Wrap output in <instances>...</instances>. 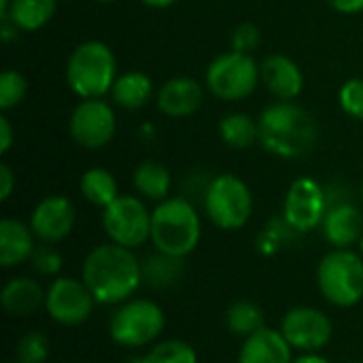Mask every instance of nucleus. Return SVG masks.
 Returning <instances> with one entry per match:
<instances>
[{
	"instance_id": "nucleus-1",
	"label": "nucleus",
	"mask_w": 363,
	"mask_h": 363,
	"mask_svg": "<svg viewBox=\"0 0 363 363\" xmlns=\"http://www.w3.org/2000/svg\"><path fill=\"white\" fill-rule=\"evenodd\" d=\"M81 279L98 304L119 306L143 285V268L132 249L115 242L94 247L81 266Z\"/></svg>"
},
{
	"instance_id": "nucleus-2",
	"label": "nucleus",
	"mask_w": 363,
	"mask_h": 363,
	"mask_svg": "<svg viewBox=\"0 0 363 363\" xmlns=\"http://www.w3.org/2000/svg\"><path fill=\"white\" fill-rule=\"evenodd\" d=\"M257 125L259 143L277 157H304L317 143V123L313 115L291 100H281L264 108Z\"/></svg>"
},
{
	"instance_id": "nucleus-3",
	"label": "nucleus",
	"mask_w": 363,
	"mask_h": 363,
	"mask_svg": "<svg viewBox=\"0 0 363 363\" xmlns=\"http://www.w3.org/2000/svg\"><path fill=\"white\" fill-rule=\"evenodd\" d=\"M202 236V221L196 206L185 198H166L151 213V242L155 251L187 257Z\"/></svg>"
},
{
	"instance_id": "nucleus-4",
	"label": "nucleus",
	"mask_w": 363,
	"mask_h": 363,
	"mask_svg": "<svg viewBox=\"0 0 363 363\" xmlns=\"http://www.w3.org/2000/svg\"><path fill=\"white\" fill-rule=\"evenodd\" d=\"M68 87L81 98H102L117 81V60L102 40H85L74 47L66 62Z\"/></svg>"
},
{
	"instance_id": "nucleus-5",
	"label": "nucleus",
	"mask_w": 363,
	"mask_h": 363,
	"mask_svg": "<svg viewBox=\"0 0 363 363\" xmlns=\"http://www.w3.org/2000/svg\"><path fill=\"white\" fill-rule=\"evenodd\" d=\"M321 296L338 308H351L363 300V255L351 249H334L317 266Z\"/></svg>"
},
{
	"instance_id": "nucleus-6",
	"label": "nucleus",
	"mask_w": 363,
	"mask_h": 363,
	"mask_svg": "<svg viewBox=\"0 0 363 363\" xmlns=\"http://www.w3.org/2000/svg\"><path fill=\"white\" fill-rule=\"evenodd\" d=\"M166 328V315L160 304L147 298H130L119 304L108 321L111 340L121 349L151 347Z\"/></svg>"
},
{
	"instance_id": "nucleus-7",
	"label": "nucleus",
	"mask_w": 363,
	"mask_h": 363,
	"mask_svg": "<svg viewBox=\"0 0 363 363\" xmlns=\"http://www.w3.org/2000/svg\"><path fill=\"white\" fill-rule=\"evenodd\" d=\"M204 211L219 230H240L253 213V194L236 174L215 177L204 191Z\"/></svg>"
},
{
	"instance_id": "nucleus-8",
	"label": "nucleus",
	"mask_w": 363,
	"mask_h": 363,
	"mask_svg": "<svg viewBox=\"0 0 363 363\" xmlns=\"http://www.w3.org/2000/svg\"><path fill=\"white\" fill-rule=\"evenodd\" d=\"M259 81V66L251 53L228 51L217 55L206 68L208 91L225 102H238L249 98Z\"/></svg>"
},
{
	"instance_id": "nucleus-9",
	"label": "nucleus",
	"mask_w": 363,
	"mask_h": 363,
	"mask_svg": "<svg viewBox=\"0 0 363 363\" xmlns=\"http://www.w3.org/2000/svg\"><path fill=\"white\" fill-rule=\"evenodd\" d=\"M151 213L140 198L119 196L102 208V228L111 242L134 251L151 240Z\"/></svg>"
},
{
	"instance_id": "nucleus-10",
	"label": "nucleus",
	"mask_w": 363,
	"mask_h": 363,
	"mask_svg": "<svg viewBox=\"0 0 363 363\" xmlns=\"http://www.w3.org/2000/svg\"><path fill=\"white\" fill-rule=\"evenodd\" d=\"M96 304L98 302L83 279L55 277L45 289V311L64 328L83 325L94 315Z\"/></svg>"
},
{
	"instance_id": "nucleus-11",
	"label": "nucleus",
	"mask_w": 363,
	"mask_h": 363,
	"mask_svg": "<svg viewBox=\"0 0 363 363\" xmlns=\"http://www.w3.org/2000/svg\"><path fill=\"white\" fill-rule=\"evenodd\" d=\"M328 208L330 200L321 183L311 177H300L289 185L285 194L283 219L289 228H294V232L304 234L317 230L323 223Z\"/></svg>"
},
{
	"instance_id": "nucleus-12",
	"label": "nucleus",
	"mask_w": 363,
	"mask_h": 363,
	"mask_svg": "<svg viewBox=\"0 0 363 363\" xmlns=\"http://www.w3.org/2000/svg\"><path fill=\"white\" fill-rule=\"evenodd\" d=\"M68 130L72 140L83 149H102L117 132V117L113 106L102 98L81 100L68 119Z\"/></svg>"
},
{
	"instance_id": "nucleus-13",
	"label": "nucleus",
	"mask_w": 363,
	"mask_h": 363,
	"mask_svg": "<svg viewBox=\"0 0 363 363\" xmlns=\"http://www.w3.org/2000/svg\"><path fill=\"white\" fill-rule=\"evenodd\" d=\"M281 332L294 351L319 353L330 345L334 325L330 317L313 306H296L285 313L281 321Z\"/></svg>"
},
{
	"instance_id": "nucleus-14",
	"label": "nucleus",
	"mask_w": 363,
	"mask_h": 363,
	"mask_svg": "<svg viewBox=\"0 0 363 363\" xmlns=\"http://www.w3.org/2000/svg\"><path fill=\"white\" fill-rule=\"evenodd\" d=\"M77 221L74 204L66 196H47L30 213V228L40 242L55 245L70 236Z\"/></svg>"
},
{
	"instance_id": "nucleus-15",
	"label": "nucleus",
	"mask_w": 363,
	"mask_h": 363,
	"mask_svg": "<svg viewBox=\"0 0 363 363\" xmlns=\"http://www.w3.org/2000/svg\"><path fill=\"white\" fill-rule=\"evenodd\" d=\"M321 230L334 249H351L362 242L363 213L349 200L330 204Z\"/></svg>"
},
{
	"instance_id": "nucleus-16",
	"label": "nucleus",
	"mask_w": 363,
	"mask_h": 363,
	"mask_svg": "<svg viewBox=\"0 0 363 363\" xmlns=\"http://www.w3.org/2000/svg\"><path fill=\"white\" fill-rule=\"evenodd\" d=\"M259 79L279 100H296L304 89V74L300 66L283 53H272L259 64Z\"/></svg>"
},
{
	"instance_id": "nucleus-17",
	"label": "nucleus",
	"mask_w": 363,
	"mask_h": 363,
	"mask_svg": "<svg viewBox=\"0 0 363 363\" xmlns=\"http://www.w3.org/2000/svg\"><path fill=\"white\" fill-rule=\"evenodd\" d=\"M204 102L202 85L191 77L168 79L157 91V106L166 117L181 119L194 115Z\"/></svg>"
},
{
	"instance_id": "nucleus-18",
	"label": "nucleus",
	"mask_w": 363,
	"mask_h": 363,
	"mask_svg": "<svg viewBox=\"0 0 363 363\" xmlns=\"http://www.w3.org/2000/svg\"><path fill=\"white\" fill-rule=\"evenodd\" d=\"M294 349L285 340L281 330L262 328L259 332L245 338L236 363H291Z\"/></svg>"
},
{
	"instance_id": "nucleus-19",
	"label": "nucleus",
	"mask_w": 363,
	"mask_h": 363,
	"mask_svg": "<svg viewBox=\"0 0 363 363\" xmlns=\"http://www.w3.org/2000/svg\"><path fill=\"white\" fill-rule=\"evenodd\" d=\"M0 306L9 317H30L45 308V289L30 277L9 279L0 291Z\"/></svg>"
},
{
	"instance_id": "nucleus-20",
	"label": "nucleus",
	"mask_w": 363,
	"mask_h": 363,
	"mask_svg": "<svg viewBox=\"0 0 363 363\" xmlns=\"http://www.w3.org/2000/svg\"><path fill=\"white\" fill-rule=\"evenodd\" d=\"M34 232L30 223L4 217L0 221V266L15 268L30 259L34 251Z\"/></svg>"
},
{
	"instance_id": "nucleus-21",
	"label": "nucleus",
	"mask_w": 363,
	"mask_h": 363,
	"mask_svg": "<svg viewBox=\"0 0 363 363\" xmlns=\"http://www.w3.org/2000/svg\"><path fill=\"white\" fill-rule=\"evenodd\" d=\"M143 268V283L149 289H170L185 277V257L168 255L162 251H155L145 262H140Z\"/></svg>"
},
{
	"instance_id": "nucleus-22",
	"label": "nucleus",
	"mask_w": 363,
	"mask_h": 363,
	"mask_svg": "<svg viewBox=\"0 0 363 363\" xmlns=\"http://www.w3.org/2000/svg\"><path fill=\"white\" fill-rule=\"evenodd\" d=\"M113 102L125 111H138L147 106L153 98V81L149 74L130 70L117 77L113 89H111Z\"/></svg>"
},
{
	"instance_id": "nucleus-23",
	"label": "nucleus",
	"mask_w": 363,
	"mask_h": 363,
	"mask_svg": "<svg viewBox=\"0 0 363 363\" xmlns=\"http://www.w3.org/2000/svg\"><path fill=\"white\" fill-rule=\"evenodd\" d=\"M55 9H57V0H11L9 11L0 15V19L9 17L19 30L34 32L51 21Z\"/></svg>"
},
{
	"instance_id": "nucleus-24",
	"label": "nucleus",
	"mask_w": 363,
	"mask_h": 363,
	"mask_svg": "<svg viewBox=\"0 0 363 363\" xmlns=\"http://www.w3.org/2000/svg\"><path fill=\"white\" fill-rule=\"evenodd\" d=\"M132 183L136 187V191L147 198V200H153V202H162L168 198L170 194V185H172V177H170V170L160 164V162H143L136 170H134V177H132Z\"/></svg>"
},
{
	"instance_id": "nucleus-25",
	"label": "nucleus",
	"mask_w": 363,
	"mask_h": 363,
	"mask_svg": "<svg viewBox=\"0 0 363 363\" xmlns=\"http://www.w3.org/2000/svg\"><path fill=\"white\" fill-rule=\"evenodd\" d=\"M81 194L83 198L98 206V208H106L111 202H115L119 198V187L115 177L106 170V168H89L83 172L81 177Z\"/></svg>"
},
{
	"instance_id": "nucleus-26",
	"label": "nucleus",
	"mask_w": 363,
	"mask_h": 363,
	"mask_svg": "<svg viewBox=\"0 0 363 363\" xmlns=\"http://www.w3.org/2000/svg\"><path fill=\"white\" fill-rule=\"evenodd\" d=\"M219 136L232 149H249L259 140V125L247 113H230L219 121Z\"/></svg>"
},
{
	"instance_id": "nucleus-27",
	"label": "nucleus",
	"mask_w": 363,
	"mask_h": 363,
	"mask_svg": "<svg viewBox=\"0 0 363 363\" xmlns=\"http://www.w3.org/2000/svg\"><path fill=\"white\" fill-rule=\"evenodd\" d=\"M225 325L234 336L240 338H249L251 334L259 332L262 328H266V317L264 311L251 302V300H238L234 302L228 313H225Z\"/></svg>"
},
{
	"instance_id": "nucleus-28",
	"label": "nucleus",
	"mask_w": 363,
	"mask_h": 363,
	"mask_svg": "<svg viewBox=\"0 0 363 363\" xmlns=\"http://www.w3.org/2000/svg\"><path fill=\"white\" fill-rule=\"evenodd\" d=\"M134 363H198V353L189 342L174 338L153 345Z\"/></svg>"
},
{
	"instance_id": "nucleus-29",
	"label": "nucleus",
	"mask_w": 363,
	"mask_h": 363,
	"mask_svg": "<svg viewBox=\"0 0 363 363\" xmlns=\"http://www.w3.org/2000/svg\"><path fill=\"white\" fill-rule=\"evenodd\" d=\"M49 338L45 332L34 330L19 338L15 347V362L17 363H45L49 359Z\"/></svg>"
},
{
	"instance_id": "nucleus-30",
	"label": "nucleus",
	"mask_w": 363,
	"mask_h": 363,
	"mask_svg": "<svg viewBox=\"0 0 363 363\" xmlns=\"http://www.w3.org/2000/svg\"><path fill=\"white\" fill-rule=\"evenodd\" d=\"M26 91H28V83L21 72L11 70V68L0 72V111L2 113L17 108L23 102Z\"/></svg>"
},
{
	"instance_id": "nucleus-31",
	"label": "nucleus",
	"mask_w": 363,
	"mask_h": 363,
	"mask_svg": "<svg viewBox=\"0 0 363 363\" xmlns=\"http://www.w3.org/2000/svg\"><path fill=\"white\" fill-rule=\"evenodd\" d=\"M30 268L38 274V277H47V279H55L62 270V255L60 251L49 245V242H40L34 247L30 259H28Z\"/></svg>"
},
{
	"instance_id": "nucleus-32",
	"label": "nucleus",
	"mask_w": 363,
	"mask_h": 363,
	"mask_svg": "<svg viewBox=\"0 0 363 363\" xmlns=\"http://www.w3.org/2000/svg\"><path fill=\"white\" fill-rule=\"evenodd\" d=\"M338 102L349 117L363 121V79H349L338 91Z\"/></svg>"
},
{
	"instance_id": "nucleus-33",
	"label": "nucleus",
	"mask_w": 363,
	"mask_h": 363,
	"mask_svg": "<svg viewBox=\"0 0 363 363\" xmlns=\"http://www.w3.org/2000/svg\"><path fill=\"white\" fill-rule=\"evenodd\" d=\"M259 40H262L259 28L255 23L245 21L232 34V49L240 51V53H251V51H255L259 47Z\"/></svg>"
},
{
	"instance_id": "nucleus-34",
	"label": "nucleus",
	"mask_w": 363,
	"mask_h": 363,
	"mask_svg": "<svg viewBox=\"0 0 363 363\" xmlns=\"http://www.w3.org/2000/svg\"><path fill=\"white\" fill-rule=\"evenodd\" d=\"M15 189V174L6 164H0V200H9Z\"/></svg>"
},
{
	"instance_id": "nucleus-35",
	"label": "nucleus",
	"mask_w": 363,
	"mask_h": 363,
	"mask_svg": "<svg viewBox=\"0 0 363 363\" xmlns=\"http://www.w3.org/2000/svg\"><path fill=\"white\" fill-rule=\"evenodd\" d=\"M13 125L6 115H0V153H6L13 147Z\"/></svg>"
},
{
	"instance_id": "nucleus-36",
	"label": "nucleus",
	"mask_w": 363,
	"mask_h": 363,
	"mask_svg": "<svg viewBox=\"0 0 363 363\" xmlns=\"http://www.w3.org/2000/svg\"><path fill=\"white\" fill-rule=\"evenodd\" d=\"M328 4L342 15H355L363 11V0H328Z\"/></svg>"
},
{
	"instance_id": "nucleus-37",
	"label": "nucleus",
	"mask_w": 363,
	"mask_h": 363,
	"mask_svg": "<svg viewBox=\"0 0 363 363\" xmlns=\"http://www.w3.org/2000/svg\"><path fill=\"white\" fill-rule=\"evenodd\" d=\"M291 363H332L328 357H323L321 353H302L300 357H296Z\"/></svg>"
},
{
	"instance_id": "nucleus-38",
	"label": "nucleus",
	"mask_w": 363,
	"mask_h": 363,
	"mask_svg": "<svg viewBox=\"0 0 363 363\" xmlns=\"http://www.w3.org/2000/svg\"><path fill=\"white\" fill-rule=\"evenodd\" d=\"M138 2H143L145 6H151V9H166V6L174 4L177 0H138Z\"/></svg>"
},
{
	"instance_id": "nucleus-39",
	"label": "nucleus",
	"mask_w": 363,
	"mask_h": 363,
	"mask_svg": "<svg viewBox=\"0 0 363 363\" xmlns=\"http://www.w3.org/2000/svg\"><path fill=\"white\" fill-rule=\"evenodd\" d=\"M9 4H11V0H0V15H4L9 11Z\"/></svg>"
},
{
	"instance_id": "nucleus-40",
	"label": "nucleus",
	"mask_w": 363,
	"mask_h": 363,
	"mask_svg": "<svg viewBox=\"0 0 363 363\" xmlns=\"http://www.w3.org/2000/svg\"><path fill=\"white\" fill-rule=\"evenodd\" d=\"M359 198H362V204H363V183H362V189H359Z\"/></svg>"
},
{
	"instance_id": "nucleus-41",
	"label": "nucleus",
	"mask_w": 363,
	"mask_h": 363,
	"mask_svg": "<svg viewBox=\"0 0 363 363\" xmlns=\"http://www.w3.org/2000/svg\"><path fill=\"white\" fill-rule=\"evenodd\" d=\"M359 251H362V255H363V236H362V242H359Z\"/></svg>"
},
{
	"instance_id": "nucleus-42",
	"label": "nucleus",
	"mask_w": 363,
	"mask_h": 363,
	"mask_svg": "<svg viewBox=\"0 0 363 363\" xmlns=\"http://www.w3.org/2000/svg\"><path fill=\"white\" fill-rule=\"evenodd\" d=\"M96 2H115V0H96Z\"/></svg>"
},
{
	"instance_id": "nucleus-43",
	"label": "nucleus",
	"mask_w": 363,
	"mask_h": 363,
	"mask_svg": "<svg viewBox=\"0 0 363 363\" xmlns=\"http://www.w3.org/2000/svg\"><path fill=\"white\" fill-rule=\"evenodd\" d=\"M353 363H363V362H353Z\"/></svg>"
},
{
	"instance_id": "nucleus-44",
	"label": "nucleus",
	"mask_w": 363,
	"mask_h": 363,
	"mask_svg": "<svg viewBox=\"0 0 363 363\" xmlns=\"http://www.w3.org/2000/svg\"><path fill=\"white\" fill-rule=\"evenodd\" d=\"M9 363H11V362H9ZM13 363H17V362H13Z\"/></svg>"
}]
</instances>
